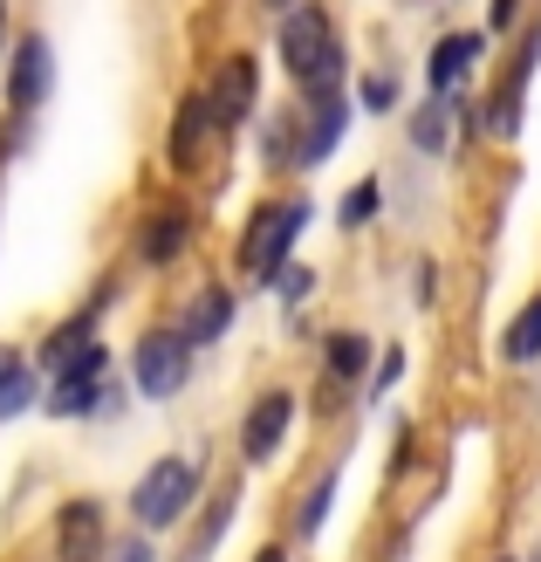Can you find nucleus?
<instances>
[{"instance_id":"2eb2a0df","label":"nucleus","mask_w":541,"mask_h":562,"mask_svg":"<svg viewBox=\"0 0 541 562\" xmlns=\"http://www.w3.org/2000/svg\"><path fill=\"white\" fill-rule=\"evenodd\" d=\"M42 412L48 418H110V412H124V391L117 378H48Z\"/></svg>"},{"instance_id":"473e14b6","label":"nucleus","mask_w":541,"mask_h":562,"mask_svg":"<svg viewBox=\"0 0 541 562\" xmlns=\"http://www.w3.org/2000/svg\"><path fill=\"white\" fill-rule=\"evenodd\" d=\"M253 8H261V14L274 21V14H289V8H295V0H253Z\"/></svg>"},{"instance_id":"f8f14e48","label":"nucleus","mask_w":541,"mask_h":562,"mask_svg":"<svg viewBox=\"0 0 541 562\" xmlns=\"http://www.w3.org/2000/svg\"><path fill=\"white\" fill-rule=\"evenodd\" d=\"M192 227H199V213H192L185 200H165V206H151L145 220H137V234H131V247H137V268H151V274L179 268V261H185V247H192Z\"/></svg>"},{"instance_id":"9b49d317","label":"nucleus","mask_w":541,"mask_h":562,"mask_svg":"<svg viewBox=\"0 0 541 562\" xmlns=\"http://www.w3.org/2000/svg\"><path fill=\"white\" fill-rule=\"evenodd\" d=\"M219 145V124H213V103H206V90H185L179 103H172V124H165V172L172 179H192L199 165H206V151Z\"/></svg>"},{"instance_id":"aec40b11","label":"nucleus","mask_w":541,"mask_h":562,"mask_svg":"<svg viewBox=\"0 0 541 562\" xmlns=\"http://www.w3.org/2000/svg\"><path fill=\"white\" fill-rule=\"evenodd\" d=\"M199 521H192V536H185V562H213V549H219V536L234 528V515H240V487H226V494H213L206 508H192Z\"/></svg>"},{"instance_id":"4468645a","label":"nucleus","mask_w":541,"mask_h":562,"mask_svg":"<svg viewBox=\"0 0 541 562\" xmlns=\"http://www.w3.org/2000/svg\"><path fill=\"white\" fill-rule=\"evenodd\" d=\"M172 323L185 329V344H192V350H219L226 336H234V323H240V295H234V281H206V289H199Z\"/></svg>"},{"instance_id":"2f4dec72","label":"nucleus","mask_w":541,"mask_h":562,"mask_svg":"<svg viewBox=\"0 0 541 562\" xmlns=\"http://www.w3.org/2000/svg\"><path fill=\"white\" fill-rule=\"evenodd\" d=\"M253 562H295V555L281 549V542H261V549H253Z\"/></svg>"},{"instance_id":"5701e85b","label":"nucleus","mask_w":541,"mask_h":562,"mask_svg":"<svg viewBox=\"0 0 541 562\" xmlns=\"http://www.w3.org/2000/svg\"><path fill=\"white\" fill-rule=\"evenodd\" d=\"M336 494H343V467H323L316 473V487L302 494V508H295V536L302 542H316L323 536V521H329V508H336Z\"/></svg>"},{"instance_id":"f704fd0d","label":"nucleus","mask_w":541,"mask_h":562,"mask_svg":"<svg viewBox=\"0 0 541 562\" xmlns=\"http://www.w3.org/2000/svg\"><path fill=\"white\" fill-rule=\"evenodd\" d=\"M494 562H521V555H494Z\"/></svg>"},{"instance_id":"39448f33","label":"nucleus","mask_w":541,"mask_h":562,"mask_svg":"<svg viewBox=\"0 0 541 562\" xmlns=\"http://www.w3.org/2000/svg\"><path fill=\"white\" fill-rule=\"evenodd\" d=\"M295 418H302V398H295V384H268V391H253L247 412H240V426H234V453L240 467H274L281 453H289V439H295Z\"/></svg>"},{"instance_id":"9d476101","label":"nucleus","mask_w":541,"mask_h":562,"mask_svg":"<svg viewBox=\"0 0 541 562\" xmlns=\"http://www.w3.org/2000/svg\"><path fill=\"white\" fill-rule=\"evenodd\" d=\"M48 549L55 562H103L110 555V508L97 494H69L48 515Z\"/></svg>"},{"instance_id":"6e6552de","label":"nucleus","mask_w":541,"mask_h":562,"mask_svg":"<svg viewBox=\"0 0 541 562\" xmlns=\"http://www.w3.org/2000/svg\"><path fill=\"white\" fill-rule=\"evenodd\" d=\"M206 103H213L219 137L247 131L253 117H261V55H253V48H226L213 63V76H206Z\"/></svg>"},{"instance_id":"bb28decb","label":"nucleus","mask_w":541,"mask_h":562,"mask_svg":"<svg viewBox=\"0 0 541 562\" xmlns=\"http://www.w3.org/2000/svg\"><path fill=\"white\" fill-rule=\"evenodd\" d=\"M397 378H405V344H391V350H377V363H370V378H363V391H370V398H391V391H397Z\"/></svg>"},{"instance_id":"c756f323","label":"nucleus","mask_w":541,"mask_h":562,"mask_svg":"<svg viewBox=\"0 0 541 562\" xmlns=\"http://www.w3.org/2000/svg\"><path fill=\"white\" fill-rule=\"evenodd\" d=\"M103 562H158V536H124V542H110Z\"/></svg>"},{"instance_id":"c9c22d12","label":"nucleus","mask_w":541,"mask_h":562,"mask_svg":"<svg viewBox=\"0 0 541 562\" xmlns=\"http://www.w3.org/2000/svg\"><path fill=\"white\" fill-rule=\"evenodd\" d=\"M528 562H541V542H534V555H528Z\"/></svg>"},{"instance_id":"a878e982","label":"nucleus","mask_w":541,"mask_h":562,"mask_svg":"<svg viewBox=\"0 0 541 562\" xmlns=\"http://www.w3.org/2000/svg\"><path fill=\"white\" fill-rule=\"evenodd\" d=\"M316 281H323V274H316V268H308V261H289V268H281V274L268 281V295H274L281 308H302L308 295H316Z\"/></svg>"},{"instance_id":"cd10ccee","label":"nucleus","mask_w":541,"mask_h":562,"mask_svg":"<svg viewBox=\"0 0 541 562\" xmlns=\"http://www.w3.org/2000/svg\"><path fill=\"white\" fill-rule=\"evenodd\" d=\"M412 302H418V308L439 302V261H432V255H418V268H412Z\"/></svg>"},{"instance_id":"7ed1b4c3","label":"nucleus","mask_w":541,"mask_h":562,"mask_svg":"<svg viewBox=\"0 0 541 562\" xmlns=\"http://www.w3.org/2000/svg\"><path fill=\"white\" fill-rule=\"evenodd\" d=\"M192 371H199V350L185 344L179 323H145L131 336V391L151 405H172L179 391H192Z\"/></svg>"},{"instance_id":"f257e3e1","label":"nucleus","mask_w":541,"mask_h":562,"mask_svg":"<svg viewBox=\"0 0 541 562\" xmlns=\"http://www.w3.org/2000/svg\"><path fill=\"white\" fill-rule=\"evenodd\" d=\"M199 494H206V460H199V453H158V460L131 481L124 515H131L137 536H172V528L192 521Z\"/></svg>"},{"instance_id":"72a5a7b5","label":"nucleus","mask_w":541,"mask_h":562,"mask_svg":"<svg viewBox=\"0 0 541 562\" xmlns=\"http://www.w3.org/2000/svg\"><path fill=\"white\" fill-rule=\"evenodd\" d=\"M8 8H14V0H0V55H8Z\"/></svg>"},{"instance_id":"c85d7f7f","label":"nucleus","mask_w":541,"mask_h":562,"mask_svg":"<svg viewBox=\"0 0 541 562\" xmlns=\"http://www.w3.org/2000/svg\"><path fill=\"white\" fill-rule=\"evenodd\" d=\"M521 0H487V35H521Z\"/></svg>"},{"instance_id":"dca6fc26","label":"nucleus","mask_w":541,"mask_h":562,"mask_svg":"<svg viewBox=\"0 0 541 562\" xmlns=\"http://www.w3.org/2000/svg\"><path fill=\"white\" fill-rule=\"evenodd\" d=\"M370 363H377V336L370 329H323V378H336V384H363L370 378Z\"/></svg>"},{"instance_id":"7c9ffc66","label":"nucleus","mask_w":541,"mask_h":562,"mask_svg":"<svg viewBox=\"0 0 541 562\" xmlns=\"http://www.w3.org/2000/svg\"><path fill=\"white\" fill-rule=\"evenodd\" d=\"M14 371H27V350L14 344V336H0V384H8Z\"/></svg>"},{"instance_id":"ddd939ff","label":"nucleus","mask_w":541,"mask_h":562,"mask_svg":"<svg viewBox=\"0 0 541 562\" xmlns=\"http://www.w3.org/2000/svg\"><path fill=\"white\" fill-rule=\"evenodd\" d=\"M350 124H357V103H350V97L302 103V151H295V172H323V165L343 151Z\"/></svg>"},{"instance_id":"20e7f679","label":"nucleus","mask_w":541,"mask_h":562,"mask_svg":"<svg viewBox=\"0 0 541 562\" xmlns=\"http://www.w3.org/2000/svg\"><path fill=\"white\" fill-rule=\"evenodd\" d=\"M541 69V14L515 35V55L500 63L494 90H480V117H487V137L494 145H515V137L528 131V82Z\"/></svg>"},{"instance_id":"b1692460","label":"nucleus","mask_w":541,"mask_h":562,"mask_svg":"<svg viewBox=\"0 0 541 562\" xmlns=\"http://www.w3.org/2000/svg\"><path fill=\"white\" fill-rule=\"evenodd\" d=\"M377 213H384V179H377V172H363V179L343 192V200H336V227H343V234H363Z\"/></svg>"},{"instance_id":"0eeeda50","label":"nucleus","mask_w":541,"mask_h":562,"mask_svg":"<svg viewBox=\"0 0 541 562\" xmlns=\"http://www.w3.org/2000/svg\"><path fill=\"white\" fill-rule=\"evenodd\" d=\"M336 42H343V27H336V14L323 8V0H295L289 14H274V63H281L289 82H302Z\"/></svg>"},{"instance_id":"6ab92c4d","label":"nucleus","mask_w":541,"mask_h":562,"mask_svg":"<svg viewBox=\"0 0 541 562\" xmlns=\"http://www.w3.org/2000/svg\"><path fill=\"white\" fill-rule=\"evenodd\" d=\"M500 363H515V371H528V363H541V289L515 308V316L500 323Z\"/></svg>"},{"instance_id":"a211bd4d","label":"nucleus","mask_w":541,"mask_h":562,"mask_svg":"<svg viewBox=\"0 0 541 562\" xmlns=\"http://www.w3.org/2000/svg\"><path fill=\"white\" fill-rule=\"evenodd\" d=\"M405 137L418 158H446L460 145V131H452V97H425L418 110H405Z\"/></svg>"},{"instance_id":"412c9836","label":"nucleus","mask_w":541,"mask_h":562,"mask_svg":"<svg viewBox=\"0 0 541 562\" xmlns=\"http://www.w3.org/2000/svg\"><path fill=\"white\" fill-rule=\"evenodd\" d=\"M350 103H357V117H397V110H405V76L397 69H363Z\"/></svg>"},{"instance_id":"1a4fd4ad","label":"nucleus","mask_w":541,"mask_h":562,"mask_svg":"<svg viewBox=\"0 0 541 562\" xmlns=\"http://www.w3.org/2000/svg\"><path fill=\"white\" fill-rule=\"evenodd\" d=\"M487 55H494L487 27H446V35H432V48H425V97L473 90V76L487 69Z\"/></svg>"},{"instance_id":"4be33fe9","label":"nucleus","mask_w":541,"mask_h":562,"mask_svg":"<svg viewBox=\"0 0 541 562\" xmlns=\"http://www.w3.org/2000/svg\"><path fill=\"white\" fill-rule=\"evenodd\" d=\"M295 151H302V110L261 117V165L268 172H295Z\"/></svg>"},{"instance_id":"f03ea898","label":"nucleus","mask_w":541,"mask_h":562,"mask_svg":"<svg viewBox=\"0 0 541 562\" xmlns=\"http://www.w3.org/2000/svg\"><path fill=\"white\" fill-rule=\"evenodd\" d=\"M308 220H316V200L308 192H274V200H261L247 213V227H240V240H234V268L247 274V281H268L295 261V247H302V234H308Z\"/></svg>"},{"instance_id":"393cba45","label":"nucleus","mask_w":541,"mask_h":562,"mask_svg":"<svg viewBox=\"0 0 541 562\" xmlns=\"http://www.w3.org/2000/svg\"><path fill=\"white\" fill-rule=\"evenodd\" d=\"M42 371H35V363H27V371H14L8 384H0V426H8V418H21V412H35L42 405Z\"/></svg>"},{"instance_id":"423d86ee","label":"nucleus","mask_w":541,"mask_h":562,"mask_svg":"<svg viewBox=\"0 0 541 562\" xmlns=\"http://www.w3.org/2000/svg\"><path fill=\"white\" fill-rule=\"evenodd\" d=\"M55 97V42L42 27H21L0 55V110L8 117H35V110Z\"/></svg>"},{"instance_id":"f3484780","label":"nucleus","mask_w":541,"mask_h":562,"mask_svg":"<svg viewBox=\"0 0 541 562\" xmlns=\"http://www.w3.org/2000/svg\"><path fill=\"white\" fill-rule=\"evenodd\" d=\"M97 336H103V316H90V308H69L63 323H48V336H42V350H35V371L48 378L55 363H69L76 350H90Z\"/></svg>"}]
</instances>
